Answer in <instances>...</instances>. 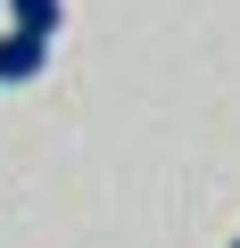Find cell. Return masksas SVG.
I'll list each match as a JSON object with an SVG mask.
<instances>
[{
	"label": "cell",
	"instance_id": "cell-2",
	"mask_svg": "<svg viewBox=\"0 0 240 248\" xmlns=\"http://www.w3.org/2000/svg\"><path fill=\"white\" fill-rule=\"evenodd\" d=\"M17 33H58V0H9Z\"/></svg>",
	"mask_w": 240,
	"mask_h": 248
},
{
	"label": "cell",
	"instance_id": "cell-3",
	"mask_svg": "<svg viewBox=\"0 0 240 248\" xmlns=\"http://www.w3.org/2000/svg\"><path fill=\"white\" fill-rule=\"evenodd\" d=\"M232 248H240V232H232Z\"/></svg>",
	"mask_w": 240,
	"mask_h": 248
},
{
	"label": "cell",
	"instance_id": "cell-1",
	"mask_svg": "<svg viewBox=\"0 0 240 248\" xmlns=\"http://www.w3.org/2000/svg\"><path fill=\"white\" fill-rule=\"evenodd\" d=\"M42 66H50V33H17V25L0 33V83H33Z\"/></svg>",
	"mask_w": 240,
	"mask_h": 248
}]
</instances>
